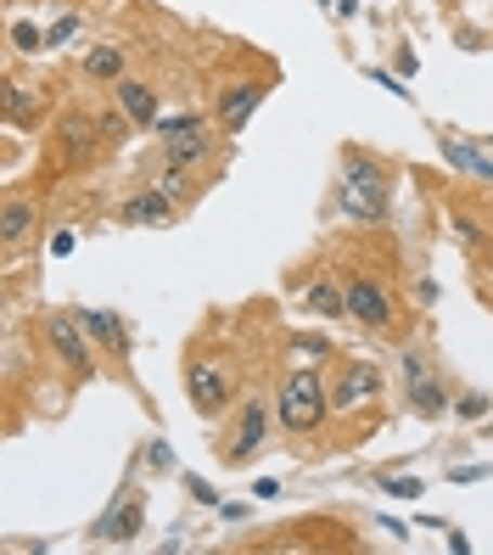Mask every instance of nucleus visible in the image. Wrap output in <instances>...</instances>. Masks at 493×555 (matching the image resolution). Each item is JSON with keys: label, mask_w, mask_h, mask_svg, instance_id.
I'll return each instance as SVG.
<instances>
[{"label": "nucleus", "mask_w": 493, "mask_h": 555, "mask_svg": "<svg viewBox=\"0 0 493 555\" xmlns=\"http://www.w3.org/2000/svg\"><path fill=\"white\" fill-rule=\"evenodd\" d=\"M141 528H146V488L124 482V494H118L102 516H95L90 539H95V544H135Z\"/></svg>", "instance_id": "nucleus-7"}, {"label": "nucleus", "mask_w": 493, "mask_h": 555, "mask_svg": "<svg viewBox=\"0 0 493 555\" xmlns=\"http://www.w3.org/2000/svg\"><path fill=\"white\" fill-rule=\"evenodd\" d=\"M0 102H7V124L12 129H40V118H46V95L40 90H28L23 79H7Z\"/></svg>", "instance_id": "nucleus-16"}, {"label": "nucleus", "mask_w": 493, "mask_h": 555, "mask_svg": "<svg viewBox=\"0 0 493 555\" xmlns=\"http://www.w3.org/2000/svg\"><path fill=\"white\" fill-rule=\"evenodd\" d=\"M291 348L309 353V359H325V353H332V343H325V337H291Z\"/></svg>", "instance_id": "nucleus-29"}, {"label": "nucleus", "mask_w": 493, "mask_h": 555, "mask_svg": "<svg viewBox=\"0 0 493 555\" xmlns=\"http://www.w3.org/2000/svg\"><path fill=\"white\" fill-rule=\"evenodd\" d=\"M152 185H157V191H169V197H174L180 208H191V203H196V185L185 180V169H174V163H163Z\"/></svg>", "instance_id": "nucleus-23"}, {"label": "nucleus", "mask_w": 493, "mask_h": 555, "mask_svg": "<svg viewBox=\"0 0 493 555\" xmlns=\"http://www.w3.org/2000/svg\"><path fill=\"white\" fill-rule=\"evenodd\" d=\"M40 337H46L51 359H56V365L68 371L74 382H90V376H95V353H102V348L90 343V332L79 325L74 309H51V314L40 320Z\"/></svg>", "instance_id": "nucleus-3"}, {"label": "nucleus", "mask_w": 493, "mask_h": 555, "mask_svg": "<svg viewBox=\"0 0 493 555\" xmlns=\"http://www.w3.org/2000/svg\"><path fill=\"white\" fill-rule=\"evenodd\" d=\"M185 488H191V494H196V500H203V505H219V494H213V488H208L203 477H185Z\"/></svg>", "instance_id": "nucleus-30"}, {"label": "nucleus", "mask_w": 493, "mask_h": 555, "mask_svg": "<svg viewBox=\"0 0 493 555\" xmlns=\"http://www.w3.org/2000/svg\"><path fill=\"white\" fill-rule=\"evenodd\" d=\"M35 224H40V208H35V203H23V197H12L7 214H0V242L17 247L28 231H35Z\"/></svg>", "instance_id": "nucleus-20"}, {"label": "nucleus", "mask_w": 493, "mask_h": 555, "mask_svg": "<svg viewBox=\"0 0 493 555\" xmlns=\"http://www.w3.org/2000/svg\"><path fill=\"white\" fill-rule=\"evenodd\" d=\"M79 28H85V17H74V12H68V17H56V23H51V51L74 46V35H79Z\"/></svg>", "instance_id": "nucleus-27"}, {"label": "nucleus", "mask_w": 493, "mask_h": 555, "mask_svg": "<svg viewBox=\"0 0 493 555\" xmlns=\"http://www.w3.org/2000/svg\"><path fill=\"white\" fill-rule=\"evenodd\" d=\"M174 219H180V203L157 185H146V191L118 203V224H129V231H169Z\"/></svg>", "instance_id": "nucleus-12"}, {"label": "nucleus", "mask_w": 493, "mask_h": 555, "mask_svg": "<svg viewBox=\"0 0 493 555\" xmlns=\"http://www.w3.org/2000/svg\"><path fill=\"white\" fill-rule=\"evenodd\" d=\"M95 118H102V135H107V146H118V141H129V135H135V118H129L118 102H113L107 113H95Z\"/></svg>", "instance_id": "nucleus-24"}, {"label": "nucleus", "mask_w": 493, "mask_h": 555, "mask_svg": "<svg viewBox=\"0 0 493 555\" xmlns=\"http://www.w3.org/2000/svg\"><path fill=\"white\" fill-rule=\"evenodd\" d=\"M342 286H348V314L365 325V332H392V320H399V304H392V292H387L371 270H353Z\"/></svg>", "instance_id": "nucleus-6"}, {"label": "nucleus", "mask_w": 493, "mask_h": 555, "mask_svg": "<svg viewBox=\"0 0 493 555\" xmlns=\"http://www.w3.org/2000/svg\"><path fill=\"white\" fill-rule=\"evenodd\" d=\"M438 152H443L449 169H459V175H471V180H488V185H493V157H488L482 146H471V141L449 135V129H438Z\"/></svg>", "instance_id": "nucleus-14"}, {"label": "nucleus", "mask_w": 493, "mask_h": 555, "mask_svg": "<svg viewBox=\"0 0 493 555\" xmlns=\"http://www.w3.org/2000/svg\"><path fill=\"white\" fill-rule=\"evenodd\" d=\"M275 415H281V433H286V438H314L325 421L337 415V410H332V382L314 371V359H309L303 371H291V376L281 382Z\"/></svg>", "instance_id": "nucleus-2"}, {"label": "nucleus", "mask_w": 493, "mask_h": 555, "mask_svg": "<svg viewBox=\"0 0 493 555\" xmlns=\"http://www.w3.org/2000/svg\"><path fill=\"white\" fill-rule=\"evenodd\" d=\"M185 399H191V410L203 415V421L224 415L230 399H236V371H230V359H219V353H191V359H185Z\"/></svg>", "instance_id": "nucleus-4"}, {"label": "nucleus", "mask_w": 493, "mask_h": 555, "mask_svg": "<svg viewBox=\"0 0 493 555\" xmlns=\"http://www.w3.org/2000/svg\"><path fill=\"white\" fill-rule=\"evenodd\" d=\"M12 51H17V56H40V51H51V28L17 17V23H12Z\"/></svg>", "instance_id": "nucleus-22"}, {"label": "nucleus", "mask_w": 493, "mask_h": 555, "mask_svg": "<svg viewBox=\"0 0 493 555\" xmlns=\"http://www.w3.org/2000/svg\"><path fill=\"white\" fill-rule=\"evenodd\" d=\"M264 95H270V79H230L213 95V124L224 129V135H242V129L252 124V113L264 107Z\"/></svg>", "instance_id": "nucleus-9"}, {"label": "nucleus", "mask_w": 493, "mask_h": 555, "mask_svg": "<svg viewBox=\"0 0 493 555\" xmlns=\"http://www.w3.org/2000/svg\"><path fill=\"white\" fill-rule=\"evenodd\" d=\"M196 129H213V113H163L152 124L157 141H180V135H196Z\"/></svg>", "instance_id": "nucleus-21"}, {"label": "nucleus", "mask_w": 493, "mask_h": 555, "mask_svg": "<svg viewBox=\"0 0 493 555\" xmlns=\"http://www.w3.org/2000/svg\"><path fill=\"white\" fill-rule=\"evenodd\" d=\"M454 236H459V242H466L471 253H488V247H493V242H488V231H482V224H477V219H466V214H459V219H454Z\"/></svg>", "instance_id": "nucleus-26"}, {"label": "nucleus", "mask_w": 493, "mask_h": 555, "mask_svg": "<svg viewBox=\"0 0 493 555\" xmlns=\"http://www.w3.org/2000/svg\"><path fill=\"white\" fill-rule=\"evenodd\" d=\"M404 399L420 421H438L443 410H454V399L443 393V376H432V365H426V353L410 348L404 353Z\"/></svg>", "instance_id": "nucleus-10"}, {"label": "nucleus", "mask_w": 493, "mask_h": 555, "mask_svg": "<svg viewBox=\"0 0 493 555\" xmlns=\"http://www.w3.org/2000/svg\"><path fill=\"white\" fill-rule=\"evenodd\" d=\"M124 74H129V62H124L118 46H95V51H85V79H95V85H118Z\"/></svg>", "instance_id": "nucleus-19"}, {"label": "nucleus", "mask_w": 493, "mask_h": 555, "mask_svg": "<svg viewBox=\"0 0 493 555\" xmlns=\"http://www.w3.org/2000/svg\"><path fill=\"white\" fill-rule=\"evenodd\" d=\"M381 488H387L392 500H420V494H426L420 477H399V472H381Z\"/></svg>", "instance_id": "nucleus-25"}, {"label": "nucleus", "mask_w": 493, "mask_h": 555, "mask_svg": "<svg viewBox=\"0 0 493 555\" xmlns=\"http://www.w3.org/2000/svg\"><path fill=\"white\" fill-rule=\"evenodd\" d=\"M454 415H459V421H482V415H488V393H459V399H454Z\"/></svg>", "instance_id": "nucleus-28"}, {"label": "nucleus", "mask_w": 493, "mask_h": 555, "mask_svg": "<svg viewBox=\"0 0 493 555\" xmlns=\"http://www.w3.org/2000/svg\"><path fill=\"white\" fill-rule=\"evenodd\" d=\"M337 214H342V219H359V224H387V214H392V175H387L381 157L359 152V146L342 152Z\"/></svg>", "instance_id": "nucleus-1"}, {"label": "nucleus", "mask_w": 493, "mask_h": 555, "mask_svg": "<svg viewBox=\"0 0 493 555\" xmlns=\"http://www.w3.org/2000/svg\"><path fill=\"white\" fill-rule=\"evenodd\" d=\"M208 157H213V129H196V135L163 141V163H174V169H185V175H196Z\"/></svg>", "instance_id": "nucleus-18"}, {"label": "nucleus", "mask_w": 493, "mask_h": 555, "mask_svg": "<svg viewBox=\"0 0 493 555\" xmlns=\"http://www.w3.org/2000/svg\"><path fill=\"white\" fill-rule=\"evenodd\" d=\"M275 427H281L275 404L247 399V404H242V415H236V433H230V443H224V466H247L252 454L270 443V433H275Z\"/></svg>", "instance_id": "nucleus-8"}, {"label": "nucleus", "mask_w": 493, "mask_h": 555, "mask_svg": "<svg viewBox=\"0 0 493 555\" xmlns=\"http://www.w3.org/2000/svg\"><path fill=\"white\" fill-rule=\"evenodd\" d=\"M113 102H118L129 118H135V129H152V124L163 118V107H157V90H152L146 79H129V74H124V79L113 85Z\"/></svg>", "instance_id": "nucleus-15"}, {"label": "nucleus", "mask_w": 493, "mask_h": 555, "mask_svg": "<svg viewBox=\"0 0 493 555\" xmlns=\"http://www.w3.org/2000/svg\"><path fill=\"white\" fill-rule=\"evenodd\" d=\"M51 253L68 258V253H74V231H56V236H51Z\"/></svg>", "instance_id": "nucleus-31"}, {"label": "nucleus", "mask_w": 493, "mask_h": 555, "mask_svg": "<svg viewBox=\"0 0 493 555\" xmlns=\"http://www.w3.org/2000/svg\"><path fill=\"white\" fill-rule=\"evenodd\" d=\"M303 309H309L314 320H342V314H348V286H342L337 275H314V281L303 286Z\"/></svg>", "instance_id": "nucleus-17"}, {"label": "nucleus", "mask_w": 493, "mask_h": 555, "mask_svg": "<svg viewBox=\"0 0 493 555\" xmlns=\"http://www.w3.org/2000/svg\"><path fill=\"white\" fill-rule=\"evenodd\" d=\"M371 399H381V371L371 365V359H342L337 376H332V410L353 415V410H365Z\"/></svg>", "instance_id": "nucleus-11"}, {"label": "nucleus", "mask_w": 493, "mask_h": 555, "mask_svg": "<svg viewBox=\"0 0 493 555\" xmlns=\"http://www.w3.org/2000/svg\"><path fill=\"white\" fill-rule=\"evenodd\" d=\"M74 314H79V325L90 332V343L102 348V353H113V359H129V348H135V337H129L124 314H113V309H74Z\"/></svg>", "instance_id": "nucleus-13"}, {"label": "nucleus", "mask_w": 493, "mask_h": 555, "mask_svg": "<svg viewBox=\"0 0 493 555\" xmlns=\"http://www.w3.org/2000/svg\"><path fill=\"white\" fill-rule=\"evenodd\" d=\"M102 118L95 113H85V107H74V113H62V124H56V135H51V146H56V163L62 169H85V163L102 152Z\"/></svg>", "instance_id": "nucleus-5"}]
</instances>
